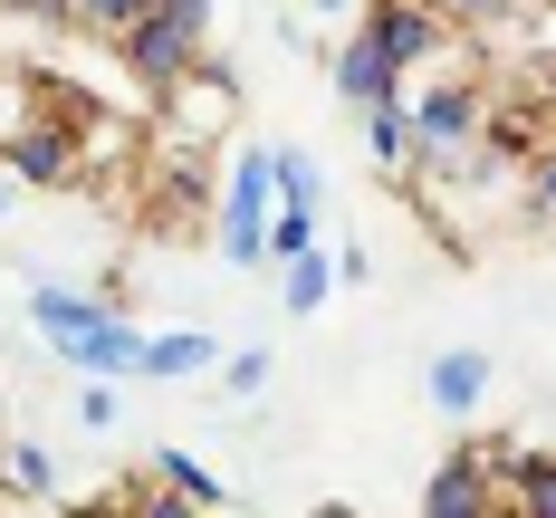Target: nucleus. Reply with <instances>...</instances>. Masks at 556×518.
Returning a JSON list of instances; mask_svg holds the SVG:
<instances>
[{"label": "nucleus", "instance_id": "7", "mask_svg": "<svg viewBox=\"0 0 556 518\" xmlns=\"http://www.w3.org/2000/svg\"><path fill=\"white\" fill-rule=\"evenodd\" d=\"M327 87L365 115V106H384V97H403V67H393V49L365 29V20H355V29L336 39V58H327Z\"/></svg>", "mask_w": 556, "mask_h": 518}, {"label": "nucleus", "instance_id": "12", "mask_svg": "<svg viewBox=\"0 0 556 518\" xmlns=\"http://www.w3.org/2000/svg\"><path fill=\"white\" fill-rule=\"evenodd\" d=\"M490 470H500V490H508L518 518H556V452H538V442H490Z\"/></svg>", "mask_w": 556, "mask_h": 518}, {"label": "nucleus", "instance_id": "19", "mask_svg": "<svg viewBox=\"0 0 556 518\" xmlns=\"http://www.w3.org/2000/svg\"><path fill=\"white\" fill-rule=\"evenodd\" d=\"M39 106H49V87H39L29 67H0V144H10V135H20Z\"/></svg>", "mask_w": 556, "mask_h": 518}, {"label": "nucleus", "instance_id": "9", "mask_svg": "<svg viewBox=\"0 0 556 518\" xmlns=\"http://www.w3.org/2000/svg\"><path fill=\"white\" fill-rule=\"evenodd\" d=\"M58 365H67V375H115V384H135V375H144V327H135L125 307H106V317L67 345Z\"/></svg>", "mask_w": 556, "mask_h": 518}, {"label": "nucleus", "instance_id": "4", "mask_svg": "<svg viewBox=\"0 0 556 518\" xmlns=\"http://www.w3.org/2000/svg\"><path fill=\"white\" fill-rule=\"evenodd\" d=\"M0 164L20 173V192H77L87 182V135H77V106H39L10 144H0Z\"/></svg>", "mask_w": 556, "mask_h": 518}, {"label": "nucleus", "instance_id": "13", "mask_svg": "<svg viewBox=\"0 0 556 518\" xmlns=\"http://www.w3.org/2000/svg\"><path fill=\"white\" fill-rule=\"evenodd\" d=\"M192 375H222V337H202V327L144 337V375L135 384H192Z\"/></svg>", "mask_w": 556, "mask_h": 518}, {"label": "nucleus", "instance_id": "17", "mask_svg": "<svg viewBox=\"0 0 556 518\" xmlns=\"http://www.w3.org/2000/svg\"><path fill=\"white\" fill-rule=\"evenodd\" d=\"M154 480H164V490H173V500H182V509H222V500H230L222 480H212V470H202V460H192V452H173V442H164V452H154Z\"/></svg>", "mask_w": 556, "mask_h": 518}, {"label": "nucleus", "instance_id": "16", "mask_svg": "<svg viewBox=\"0 0 556 518\" xmlns=\"http://www.w3.org/2000/svg\"><path fill=\"white\" fill-rule=\"evenodd\" d=\"M29 10H49L58 29H77V39H125L154 0H29Z\"/></svg>", "mask_w": 556, "mask_h": 518}, {"label": "nucleus", "instance_id": "6", "mask_svg": "<svg viewBox=\"0 0 556 518\" xmlns=\"http://www.w3.org/2000/svg\"><path fill=\"white\" fill-rule=\"evenodd\" d=\"M422 509L432 518H480V509H508L500 470H490V442H451L432 460V480H422Z\"/></svg>", "mask_w": 556, "mask_h": 518}, {"label": "nucleus", "instance_id": "10", "mask_svg": "<svg viewBox=\"0 0 556 518\" xmlns=\"http://www.w3.org/2000/svg\"><path fill=\"white\" fill-rule=\"evenodd\" d=\"M106 307H125V298H97V288H67V279H29V327L49 337V355H67Z\"/></svg>", "mask_w": 556, "mask_h": 518}, {"label": "nucleus", "instance_id": "24", "mask_svg": "<svg viewBox=\"0 0 556 518\" xmlns=\"http://www.w3.org/2000/svg\"><path fill=\"white\" fill-rule=\"evenodd\" d=\"M365 0H298V20H355Z\"/></svg>", "mask_w": 556, "mask_h": 518}, {"label": "nucleus", "instance_id": "15", "mask_svg": "<svg viewBox=\"0 0 556 518\" xmlns=\"http://www.w3.org/2000/svg\"><path fill=\"white\" fill-rule=\"evenodd\" d=\"M336 288H345V279H336L327 240H317V250H298V260H278V307H288V317H317Z\"/></svg>", "mask_w": 556, "mask_h": 518}, {"label": "nucleus", "instance_id": "8", "mask_svg": "<svg viewBox=\"0 0 556 518\" xmlns=\"http://www.w3.org/2000/svg\"><path fill=\"white\" fill-rule=\"evenodd\" d=\"M500 384V365H490V345H442L432 365H422V403L442 413V422H470L480 403Z\"/></svg>", "mask_w": 556, "mask_h": 518}, {"label": "nucleus", "instance_id": "25", "mask_svg": "<svg viewBox=\"0 0 556 518\" xmlns=\"http://www.w3.org/2000/svg\"><path fill=\"white\" fill-rule=\"evenodd\" d=\"M154 10H192V20H212V0H154Z\"/></svg>", "mask_w": 556, "mask_h": 518}, {"label": "nucleus", "instance_id": "21", "mask_svg": "<svg viewBox=\"0 0 556 518\" xmlns=\"http://www.w3.org/2000/svg\"><path fill=\"white\" fill-rule=\"evenodd\" d=\"M278 202H317V212H327V173H317V154L278 144Z\"/></svg>", "mask_w": 556, "mask_h": 518}, {"label": "nucleus", "instance_id": "3", "mask_svg": "<svg viewBox=\"0 0 556 518\" xmlns=\"http://www.w3.org/2000/svg\"><path fill=\"white\" fill-rule=\"evenodd\" d=\"M154 135H164V144H192V154L230 144V135H240V77L212 67V58H202V67H182L164 97H154Z\"/></svg>", "mask_w": 556, "mask_h": 518}, {"label": "nucleus", "instance_id": "14", "mask_svg": "<svg viewBox=\"0 0 556 518\" xmlns=\"http://www.w3.org/2000/svg\"><path fill=\"white\" fill-rule=\"evenodd\" d=\"M0 500H58V460L39 432H0Z\"/></svg>", "mask_w": 556, "mask_h": 518}, {"label": "nucleus", "instance_id": "22", "mask_svg": "<svg viewBox=\"0 0 556 518\" xmlns=\"http://www.w3.org/2000/svg\"><path fill=\"white\" fill-rule=\"evenodd\" d=\"M432 10H442L451 29H500V20L518 10V0H432Z\"/></svg>", "mask_w": 556, "mask_h": 518}, {"label": "nucleus", "instance_id": "23", "mask_svg": "<svg viewBox=\"0 0 556 518\" xmlns=\"http://www.w3.org/2000/svg\"><path fill=\"white\" fill-rule=\"evenodd\" d=\"M528 202H538V212H556V144H538V173H528Z\"/></svg>", "mask_w": 556, "mask_h": 518}, {"label": "nucleus", "instance_id": "26", "mask_svg": "<svg viewBox=\"0 0 556 518\" xmlns=\"http://www.w3.org/2000/svg\"><path fill=\"white\" fill-rule=\"evenodd\" d=\"M10 202H20V173H0V212H10Z\"/></svg>", "mask_w": 556, "mask_h": 518}, {"label": "nucleus", "instance_id": "2", "mask_svg": "<svg viewBox=\"0 0 556 518\" xmlns=\"http://www.w3.org/2000/svg\"><path fill=\"white\" fill-rule=\"evenodd\" d=\"M413 97V125H422V173H470L480 164V144H490V97L460 77V67H442L432 87H403Z\"/></svg>", "mask_w": 556, "mask_h": 518}, {"label": "nucleus", "instance_id": "5", "mask_svg": "<svg viewBox=\"0 0 556 518\" xmlns=\"http://www.w3.org/2000/svg\"><path fill=\"white\" fill-rule=\"evenodd\" d=\"M115 58H125V77H135L144 97H164L182 67L212 58V20H192V10H144V20L115 39Z\"/></svg>", "mask_w": 556, "mask_h": 518}, {"label": "nucleus", "instance_id": "18", "mask_svg": "<svg viewBox=\"0 0 556 518\" xmlns=\"http://www.w3.org/2000/svg\"><path fill=\"white\" fill-rule=\"evenodd\" d=\"M317 240H327V212H317V202H278L269 212V269L298 260V250H317Z\"/></svg>", "mask_w": 556, "mask_h": 518}, {"label": "nucleus", "instance_id": "1", "mask_svg": "<svg viewBox=\"0 0 556 518\" xmlns=\"http://www.w3.org/2000/svg\"><path fill=\"white\" fill-rule=\"evenodd\" d=\"M269 212H278V144H240L222 164V202H212V250L230 269H269Z\"/></svg>", "mask_w": 556, "mask_h": 518}, {"label": "nucleus", "instance_id": "20", "mask_svg": "<svg viewBox=\"0 0 556 518\" xmlns=\"http://www.w3.org/2000/svg\"><path fill=\"white\" fill-rule=\"evenodd\" d=\"M269 375H278V355H269V345H240V355H222V394H240V403H260V394H269Z\"/></svg>", "mask_w": 556, "mask_h": 518}, {"label": "nucleus", "instance_id": "11", "mask_svg": "<svg viewBox=\"0 0 556 518\" xmlns=\"http://www.w3.org/2000/svg\"><path fill=\"white\" fill-rule=\"evenodd\" d=\"M365 154H375L384 182H422V125H413V97L365 106Z\"/></svg>", "mask_w": 556, "mask_h": 518}]
</instances>
